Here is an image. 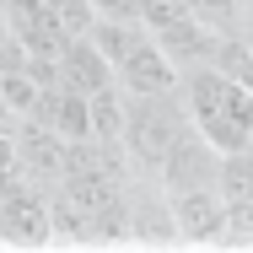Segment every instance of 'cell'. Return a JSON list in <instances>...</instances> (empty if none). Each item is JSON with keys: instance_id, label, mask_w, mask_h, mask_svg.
Masks as SVG:
<instances>
[{"instance_id": "52a82bcc", "label": "cell", "mask_w": 253, "mask_h": 253, "mask_svg": "<svg viewBox=\"0 0 253 253\" xmlns=\"http://www.w3.org/2000/svg\"><path fill=\"white\" fill-rule=\"evenodd\" d=\"M189 11L215 33H248V0H189Z\"/></svg>"}, {"instance_id": "9c48e42d", "label": "cell", "mask_w": 253, "mask_h": 253, "mask_svg": "<svg viewBox=\"0 0 253 253\" xmlns=\"http://www.w3.org/2000/svg\"><path fill=\"white\" fill-rule=\"evenodd\" d=\"M92 11L113 22H140V0H92Z\"/></svg>"}, {"instance_id": "8992f818", "label": "cell", "mask_w": 253, "mask_h": 253, "mask_svg": "<svg viewBox=\"0 0 253 253\" xmlns=\"http://www.w3.org/2000/svg\"><path fill=\"white\" fill-rule=\"evenodd\" d=\"M11 22V38L22 43V54L27 59H54V54L65 49V27L49 16V5H38V11H22V16H5Z\"/></svg>"}, {"instance_id": "3957f363", "label": "cell", "mask_w": 253, "mask_h": 253, "mask_svg": "<svg viewBox=\"0 0 253 253\" xmlns=\"http://www.w3.org/2000/svg\"><path fill=\"white\" fill-rule=\"evenodd\" d=\"M0 243L5 248H49V189L27 183V178H11L0 189Z\"/></svg>"}, {"instance_id": "ba28073f", "label": "cell", "mask_w": 253, "mask_h": 253, "mask_svg": "<svg viewBox=\"0 0 253 253\" xmlns=\"http://www.w3.org/2000/svg\"><path fill=\"white\" fill-rule=\"evenodd\" d=\"M43 5H49V16L65 27V33H70V38H76V33H86V27L97 22L92 0H43Z\"/></svg>"}, {"instance_id": "277c9868", "label": "cell", "mask_w": 253, "mask_h": 253, "mask_svg": "<svg viewBox=\"0 0 253 253\" xmlns=\"http://www.w3.org/2000/svg\"><path fill=\"white\" fill-rule=\"evenodd\" d=\"M113 86L129 97H156V92H178V65L162 54L151 33H140L129 49L113 59Z\"/></svg>"}, {"instance_id": "5b68a950", "label": "cell", "mask_w": 253, "mask_h": 253, "mask_svg": "<svg viewBox=\"0 0 253 253\" xmlns=\"http://www.w3.org/2000/svg\"><path fill=\"white\" fill-rule=\"evenodd\" d=\"M54 81L70 86V92H81V97H92L102 86H113V65L102 59V49L86 33H76V38H65V49L54 54Z\"/></svg>"}, {"instance_id": "6da1fadb", "label": "cell", "mask_w": 253, "mask_h": 253, "mask_svg": "<svg viewBox=\"0 0 253 253\" xmlns=\"http://www.w3.org/2000/svg\"><path fill=\"white\" fill-rule=\"evenodd\" d=\"M178 97L189 113V129L210 151H248L253 146L248 81H232L215 65H189V70H178Z\"/></svg>"}, {"instance_id": "7a4b0ae2", "label": "cell", "mask_w": 253, "mask_h": 253, "mask_svg": "<svg viewBox=\"0 0 253 253\" xmlns=\"http://www.w3.org/2000/svg\"><path fill=\"white\" fill-rule=\"evenodd\" d=\"M189 129V113L178 92H156V97H129L124 92V124H119V156L129 172H156V162L172 151V140Z\"/></svg>"}]
</instances>
